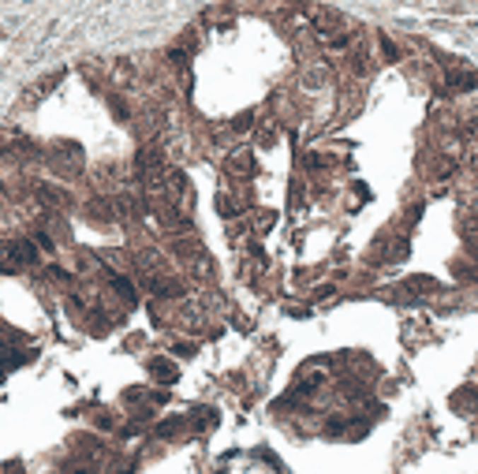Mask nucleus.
<instances>
[{
    "label": "nucleus",
    "mask_w": 478,
    "mask_h": 474,
    "mask_svg": "<svg viewBox=\"0 0 478 474\" xmlns=\"http://www.w3.org/2000/svg\"><path fill=\"white\" fill-rule=\"evenodd\" d=\"M474 165H478V153H474Z\"/></svg>",
    "instance_id": "f257e3e1"
}]
</instances>
